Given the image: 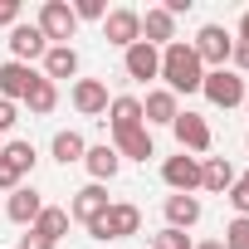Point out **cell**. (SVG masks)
<instances>
[{
    "label": "cell",
    "mask_w": 249,
    "mask_h": 249,
    "mask_svg": "<svg viewBox=\"0 0 249 249\" xmlns=\"http://www.w3.org/2000/svg\"><path fill=\"white\" fill-rule=\"evenodd\" d=\"M152 249H196V244H191V234H186V230H171V225H166V230L152 239Z\"/></svg>",
    "instance_id": "f1b7e54d"
},
{
    "label": "cell",
    "mask_w": 249,
    "mask_h": 249,
    "mask_svg": "<svg viewBox=\"0 0 249 249\" xmlns=\"http://www.w3.org/2000/svg\"><path fill=\"white\" fill-rule=\"evenodd\" d=\"M230 186H234V166H230V157H200V191L225 196Z\"/></svg>",
    "instance_id": "ffe728a7"
},
{
    "label": "cell",
    "mask_w": 249,
    "mask_h": 249,
    "mask_svg": "<svg viewBox=\"0 0 249 249\" xmlns=\"http://www.w3.org/2000/svg\"><path fill=\"white\" fill-rule=\"evenodd\" d=\"M171 132H176V142H181V152H191V157H205L210 152V122L200 117V112H176V122H171Z\"/></svg>",
    "instance_id": "9c48e42d"
},
{
    "label": "cell",
    "mask_w": 249,
    "mask_h": 249,
    "mask_svg": "<svg viewBox=\"0 0 249 249\" xmlns=\"http://www.w3.org/2000/svg\"><path fill=\"white\" fill-rule=\"evenodd\" d=\"M35 25H39V35H44L49 44H69V39L78 35V20H73V5H69V0H44L39 15H35Z\"/></svg>",
    "instance_id": "3957f363"
},
{
    "label": "cell",
    "mask_w": 249,
    "mask_h": 249,
    "mask_svg": "<svg viewBox=\"0 0 249 249\" xmlns=\"http://www.w3.org/2000/svg\"><path fill=\"white\" fill-rule=\"evenodd\" d=\"M25 103H30V112H35V117H49V112L59 107V83H49V78L39 73V83L30 88V98H25Z\"/></svg>",
    "instance_id": "484cf974"
},
{
    "label": "cell",
    "mask_w": 249,
    "mask_h": 249,
    "mask_svg": "<svg viewBox=\"0 0 249 249\" xmlns=\"http://www.w3.org/2000/svg\"><path fill=\"white\" fill-rule=\"evenodd\" d=\"M142 230V210L132 205V200H112L107 205V215L98 220V225H88V239H127V234H137Z\"/></svg>",
    "instance_id": "7a4b0ae2"
},
{
    "label": "cell",
    "mask_w": 249,
    "mask_h": 249,
    "mask_svg": "<svg viewBox=\"0 0 249 249\" xmlns=\"http://www.w3.org/2000/svg\"><path fill=\"white\" fill-rule=\"evenodd\" d=\"M103 117H107L112 137H117V132H132V127H147V122H142V98H127V93H122V98H112Z\"/></svg>",
    "instance_id": "2e32d148"
},
{
    "label": "cell",
    "mask_w": 249,
    "mask_h": 249,
    "mask_svg": "<svg viewBox=\"0 0 249 249\" xmlns=\"http://www.w3.org/2000/svg\"><path fill=\"white\" fill-rule=\"evenodd\" d=\"M0 147H5V137H0Z\"/></svg>",
    "instance_id": "f35d334b"
},
{
    "label": "cell",
    "mask_w": 249,
    "mask_h": 249,
    "mask_svg": "<svg viewBox=\"0 0 249 249\" xmlns=\"http://www.w3.org/2000/svg\"><path fill=\"white\" fill-rule=\"evenodd\" d=\"M20 25V0H0V30H15Z\"/></svg>",
    "instance_id": "4dcf8cb0"
},
{
    "label": "cell",
    "mask_w": 249,
    "mask_h": 249,
    "mask_svg": "<svg viewBox=\"0 0 249 249\" xmlns=\"http://www.w3.org/2000/svg\"><path fill=\"white\" fill-rule=\"evenodd\" d=\"M83 166H88V176L103 186V181H112V176L122 171V157L112 152V142H98V147H88V152H83Z\"/></svg>",
    "instance_id": "ac0fdd59"
},
{
    "label": "cell",
    "mask_w": 249,
    "mask_h": 249,
    "mask_svg": "<svg viewBox=\"0 0 249 249\" xmlns=\"http://www.w3.org/2000/svg\"><path fill=\"white\" fill-rule=\"evenodd\" d=\"M30 230H35V234H44L49 244H59V239H64V230H69V210H64V205H44V210H39V220H35Z\"/></svg>",
    "instance_id": "d4e9b609"
},
{
    "label": "cell",
    "mask_w": 249,
    "mask_h": 249,
    "mask_svg": "<svg viewBox=\"0 0 249 249\" xmlns=\"http://www.w3.org/2000/svg\"><path fill=\"white\" fill-rule=\"evenodd\" d=\"M230 64H234V73H249V44H239V39H234V54H230Z\"/></svg>",
    "instance_id": "836d02e7"
},
{
    "label": "cell",
    "mask_w": 249,
    "mask_h": 249,
    "mask_svg": "<svg viewBox=\"0 0 249 249\" xmlns=\"http://www.w3.org/2000/svg\"><path fill=\"white\" fill-rule=\"evenodd\" d=\"M225 200L234 205V215H244V220H249V171H244V176H234V186L225 191Z\"/></svg>",
    "instance_id": "83f0119b"
},
{
    "label": "cell",
    "mask_w": 249,
    "mask_h": 249,
    "mask_svg": "<svg viewBox=\"0 0 249 249\" xmlns=\"http://www.w3.org/2000/svg\"><path fill=\"white\" fill-rule=\"evenodd\" d=\"M103 39H107L112 49H122V54H127V49L142 39V15H137L132 5H117V10H107V15H103Z\"/></svg>",
    "instance_id": "5b68a950"
},
{
    "label": "cell",
    "mask_w": 249,
    "mask_h": 249,
    "mask_svg": "<svg viewBox=\"0 0 249 249\" xmlns=\"http://www.w3.org/2000/svg\"><path fill=\"white\" fill-rule=\"evenodd\" d=\"M161 181L171 186V196H196L200 191V157H191V152L166 157L161 161Z\"/></svg>",
    "instance_id": "52a82bcc"
},
{
    "label": "cell",
    "mask_w": 249,
    "mask_h": 249,
    "mask_svg": "<svg viewBox=\"0 0 249 249\" xmlns=\"http://www.w3.org/2000/svg\"><path fill=\"white\" fill-rule=\"evenodd\" d=\"M103 15H107L103 0H73V20H103Z\"/></svg>",
    "instance_id": "f546056e"
},
{
    "label": "cell",
    "mask_w": 249,
    "mask_h": 249,
    "mask_svg": "<svg viewBox=\"0 0 249 249\" xmlns=\"http://www.w3.org/2000/svg\"><path fill=\"white\" fill-rule=\"evenodd\" d=\"M225 249H249V220L244 215H234L230 225H225V239H220Z\"/></svg>",
    "instance_id": "4316f807"
},
{
    "label": "cell",
    "mask_w": 249,
    "mask_h": 249,
    "mask_svg": "<svg viewBox=\"0 0 249 249\" xmlns=\"http://www.w3.org/2000/svg\"><path fill=\"white\" fill-rule=\"evenodd\" d=\"M176 112H181V98L166 93V88H152L147 103H142V122H147V127H171Z\"/></svg>",
    "instance_id": "5bb4252c"
},
{
    "label": "cell",
    "mask_w": 249,
    "mask_h": 249,
    "mask_svg": "<svg viewBox=\"0 0 249 249\" xmlns=\"http://www.w3.org/2000/svg\"><path fill=\"white\" fill-rule=\"evenodd\" d=\"M15 186H25V176H20L10 161H0V191H15Z\"/></svg>",
    "instance_id": "1f68e13d"
},
{
    "label": "cell",
    "mask_w": 249,
    "mask_h": 249,
    "mask_svg": "<svg viewBox=\"0 0 249 249\" xmlns=\"http://www.w3.org/2000/svg\"><path fill=\"white\" fill-rule=\"evenodd\" d=\"M244 107H249V93H244Z\"/></svg>",
    "instance_id": "74e56055"
},
{
    "label": "cell",
    "mask_w": 249,
    "mask_h": 249,
    "mask_svg": "<svg viewBox=\"0 0 249 249\" xmlns=\"http://www.w3.org/2000/svg\"><path fill=\"white\" fill-rule=\"evenodd\" d=\"M83 152H88V142H83V132H73V127L54 132V142H49V157H54L59 166H73V161H83Z\"/></svg>",
    "instance_id": "603a6c76"
},
{
    "label": "cell",
    "mask_w": 249,
    "mask_h": 249,
    "mask_svg": "<svg viewBox=\"0 0 249 249\" xmlns=\"http://www.w3.org/2000/svg\"><path fill=\"white\" fill-rule=\"evenodd\" d=\"M39 210H44V196H39L35 186H15V191H10V200H5V215H10L15 225H25V230L39 220Z\"/></svg>",
    "instance_id": "9a60e30c"
},
{
    "label": "cell",
    "mask_w": 249,
    "mask_h": 249,
    "mask_svg": "<svg viewBox=\"0 0 249 249\" xmlns=\"http://www.w3.org/2000/svg\"><path fill=\"white\" fill-rule=\"evenodd\" d=\"M161 210H166V225H171V230H191V225H200V200H196V196H166Z\"/></svg>",
    "instance_id": "7402d4cb"
},
{
    "label": "cell",
    "mask_w": 249,
    "mask_h": 249,
    "mask_svg": "<svg viewBox=\"0 0 249 249\" xmlns=\"http://www.w3.org/2000/svg\"><path fill=\"white\" fill-rule=\"evenodd\" d=\"M191 49H196V59H200L205 69H225L230 54H234V35H230L225 25H200V35L191 39Z\"/></svg>",
    "instance_id": "277c9868"
},
{
    "label": "cell",
    "mask_w": 249,
    "mask_h": 249,
    "mask_svg": "<svg viewBox=\"0 0 249 249\" xmlns=\"http://www.w3.org/2000/svg\"><path fill=\"white\" fill-rule=\"evenodd\" d=\"M200 78H205V64L196 59V49L186 39L161 49V83H166V93H176V98L181 93H200Z\"/></svg>",
    "instance_id": "6da1fadb"
},
{
    "label": "cell",
    "mask_w": 249,
    "mask_h": 249,
    "mask_svg": "<svg viewBox=\"0 0 249 249\" xmlns=\"http://www.w3.org/2000/svg\"><path fill=\"white\" fill-rule=\"evenodd\" d=\"M15 122H20V112H15V103H5V98H0V137H5V132L15 127Z\"/></svg>",
    "instance_id": "d6a6232c"
},
{
    "label": "cell",
    "mask_w": 249,
    "mask_h": 249,
    "mask_svg": "<svg viewBox=\"0 0 249 249\" xmlns=\"http://www.w3.org/2000/svg\"><path fill=\"white\" fill-rule=\"evenodd\" d=\"M107 205H112V200H107V186L88 181L83 191H73V200H69V220H78V225L88 230V225H98V220L107 215Z\"/></svg>",
    "instance_id": "ba28073f"
},
{
    "label": "cell",
    "mask_w": 249,
    "mask_h": 249,
    "mask_svg": "<svg viewBox=\"0 0 249 249\" xmlns=\"http://www.w3.org/2000/svg\"><path fill=\"white\" fill-rule=\"evenodd\" d=\"M35 83H39V73L30 64H15V59L0 64V98H5V103H25Z\"/></svg>",
    "instance_id": "8fae6325"
},
{
    "label": "cell",
    "mask_w": 249,
    "mask_h": 249,
    "mask_svg": "<svg viewBox=\"0 0 249 249\" xmlns=\"http://www.w3.org/2000/svg\"><path fill=\"white\" fill-rule=\"evenodd\" d=\"M142 39H147V44H157V49L176 44V20H171L161 5H152V10L142 15Z\"/></svg>",
    "instance_id": "d6986e66"
},
{
    "label": "cell",
    "mask_w": 249,
    "mask_h": 249,
    "mask_svg": "<svg viewBox=\"0 0 249 249\" xmlns=\"http://www.w3.org/2000/svg\"><path fill=\"white\" fill-rule=\"evenodd\" d=\"M69 98H73V107H78L83 117H103V112H107V103H112V98H107V83H103V78H78Z\"/></svg>",
    "instance_id": "4fadbf2b"
},
{
    "label": "cell",
    "mask_w": 249,
    "mask_h": 249,
    "mask_svg": "<svg viewBox=\"0 0 249 249\" xmlns=\"http://www.w3.org/2000/svg\"><path fill=\"white\" fill-rule=\"evenodd\" d=\"M200 93L215 103V107H239L244 103V78L234 73V69H205V78H200Z\"/></svg>",
    "instance_id": "8992f818"
},
{
    "label": "cell",
    "mask_w": 249,
    "mask_h": 249,
    "mask_svg": "<svg viewBox=\"0 0 249 249\" xmlns=\"http://www.w3.org/2000/svg\"><path fill=\"white\" fill-rule=\"evenodd\" d=\"M0 161H10L20 176H30V171H35V161H39V152H35V142H25V137H10L5 147H0Z\"/></svg>",
    "instance_id": "cb8c5ba5"
},
{
    "label": "cell",
    "mask_w": 249,
    "mask_h": 249,
    "mask_svg": "<svg viewBox=\"0 0 249 249\" xmlns=\"http://www.w3.org/2000/svg\"><path fill=\"white\" fill-rule=\"evenodd\" d=\"M122 69H127L132 83H152V78H161V49L147 44V39H137L127 54H122Z\"/></svg>",
    "instance_id": "30bf717a"
},
{
    "label": "cell",
    "mask_w": 249,
    "mask_h": 249,
    "mask_svg": "<svg viewBox=\"0 0 249 249\" xmlns=\"http://www.w3.org/2000/svg\"><path fill=\"white\" fill-rule=\"evenodd\" d=\"M5 44H10V59H15V64H35V59L49 54V39L39 35V25H15Z\"/></svg>",
    "instance_id": "7c38bea8"
},
{
    "label": "cell",
    "mask_w": 249,
    "mask_h": 249,
    "mask_svg": "<svg viewBox=\"0 0 249 249\" xmlns=\"http://www.w3.org/2000/svg\"><path fill=\"white\" fill-rule=\"evenodd\" d=\"M112 152H117L122 161H147V157H157L152 127H132V132H117V137H112Z\"/></svg>",
    "instance_id": "e0dca14e"
},
{
    "label": "cell",
    "mask_w": 249,
    "mask_h": 249,
    "mask_svg": "<svg viewBox=\"0 0 249 249\" xmlns=\"http://www.w3.org/2000/svg\"><path fill=\"white\" fill-rule=\"evenodd\" d=\"M239 44H249V10L239 15Z\"/></svg>",
    "instance_id": "d590c367"
},
{
    "label": "cell",
    "mask_w": 249,
    "mask_h": 249,
    "mask_svg": "<svg viewBox=\"0 0 249 249\" xmlns=\"http://www.w3.org/2000/svg\"><path fill=\"white\" fill-rule=\"evenodd\" d=\"M20 249H54V244H49L44 234H35V230H30V234H20Z\"/></svg>",
    "instance_id": "e575fe53"
},
{
    "label": "cell",
    "mask_w": 249,
    "mask_h": 249,
    "mask_svg": "<svg viewBox=\"0 0 249 249\" xmlns=\"http://www.w3.org/2000/svg\"><path fill=\"white\" fill-rule=\"evenodd\" d=\"M196 249H225V244H220V239H205V244H196Z\"/></svg>",
    "instance_id": "8d00e7d4"
},
{
    "label": "cell",
    "mask_w": 249,
    "mask_h": 249,
    "mask_svg": "<svg viewBox=\"0 0 249 249\" xmlns=\"http://www.w3.org/2000/svg\"><path fill=\"white\" fill-rule=\"evenodd\" d=\"M73 73H78V49H73V44H49V54H44V78L59 83V78H73Z\"/></svg>",
    "instance_id": "44dd1931"
}]
</instances>
